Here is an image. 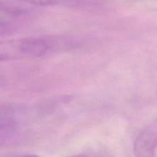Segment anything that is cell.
Wrapping results in <instances>:
<instances>
[{
	"mask_svg": "<svg viewBox=\"0 0 157 157\" xmlns=\"http://www.w3.org/2000/svg\"><path fill=\"white\" fill-rule=\"evenodd\" d=\"M67 36L27 37L0 40V62L33 59L68 49Z\"/></svg>",
	"mask_w": 157,
	"mask_h": 157,
	"instance_id": "obj_1",
	"label": "cell"
},
{
	"mask_svg": "<svg viewBox=\"0 0 157 157\" xmlns=\"http://www.w3.org/2000/svg\"><path fill=\"white\" fill-rule=\"evenodd\" d=\"M157 150V119L144 127L133 145L135 157H155Z\"/></svg>",
	"mask_w": 157,
	"mask_h": 157,
	"instance_id": "obj_2",
	"label": "cell"
},
{
	"mask_svg": "<svg viewBox=\"0 0 157 157\" xmlns=\"http://www.w3.org/2000/svg\"><path fill=\"white\" fill-rule=\"evenodd\" d=\"M24 4L35 6H52L60 5H75L78 0H18Z\"/></svg>",
	"mask_w": 157,
	"mask_h": 157,
	"instance_id": "obj_3",
	"label": "cell"
},
{
	"mask_svg": "<svg viewBox=\"0 0 157 157\" xmlns=\"http://www.w3.org/2000/svg\"><path fill=\"white\" fill-rule=\"evenodd\" d=\"M26 12L19 5L10 2L8 0H0V12L12 15H19Z\"/></svg>",
	"mask_w": 157,
	"mask_h": 157,
	"instance_id": "obj_4",
	"label": "cell"
},
{
	"mask_svg": "<svg viewBox=\"0 0 157 157\" xmlns=\"http://www.w3.org/2000/svg\"><path fill=\"white\" fill-rule=\"evenodd\" d=\"M17 29L15 22L8 19L0 18V37L12 34Z\"/></svg>",
	"mask_w": 157,
	"mask_h": 157,
	"instance_id": "obj_5",
	"label": "cell"
},
{
	"mask_svg": "<svg viewBox=\"0 0 157 157\" xmlns=\"http://www.w3.org/2000/svg\"><path fill=\"white\" fill-rule=\"evenodd\" d=\"M18 157H41L39 156H37V155H32V154H28V155H23V156H20Z\"/></svg>",
	"mask_w": 157,
	"mask_h": 157,
	"instance_id": "obj_6",
	"label": "cell"
},
{
	"mask_svg": "<svg viewBox=\"0 0 157 157\" xmlns=\"http://www.w3.org/2000/svg\"><path fill=\"white\" fill-rule=\"evenodd\" d=\"M69 157H93V156H87V155H76V156H72Z\"/></svg>",
	"mask_w": 157,
	"mask_h": 157,
	"instance_id": "obj_7",
	"label": "cell"
}]
</instances>
